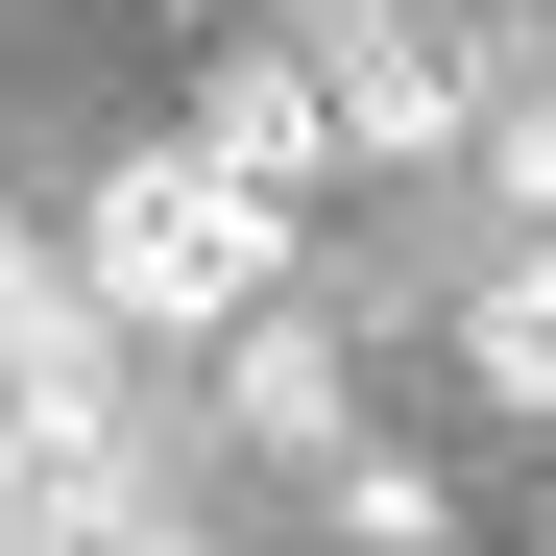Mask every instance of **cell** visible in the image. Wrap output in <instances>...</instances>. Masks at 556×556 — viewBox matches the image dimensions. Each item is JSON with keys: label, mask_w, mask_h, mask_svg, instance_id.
<instances>
[{"label": "cell", "mask_w": 556, "mask_h": 556, "mask_svg": "<svg viewBox=\"0 0 556 556\" xmlns=\"http://www.w3.org/2000/svg\"><path fill=\"white\" fill-rule=\"evenodd\" d=\"M266 291H291V194H242L194 122L73 194V315H98V339H242Z\"/></svg>", "instance_id": "cell-1"}, {"label": "cell", "mask_w": 556, "mask_h": 556, "mask_svg": "<svg viewBox=\"0 0 556 556\" xmlns=\"http://www.w3.org/2000/svg\"><path fill=\"white\" fill-rule=\"evenodd\" d=\"M194 146L242 169V194H315V169H339V98H315V49H242L218 98H194Z\"/></svg>", "instance_id": "cell-2"}, {"label": "cell", "mask_w": 556, "mask_h": 556, "mask_svg": "<svg viewBox=\"0 0 556 556\" xmlns=\"http://www.w3.org/2000/svg\"><path fill=\"white\" fill-rule=\"evenodd\" d=\"M218 412H242L266 459H339V435H363V412H339V339H315V315H242V339H218Z\"/></svg>", "instance_id": "cell-3"}, {"label": "cell", "mask_w": 556, "mask_h": 556, "mask_svg": "<svg viewBox=\"0 0 556 556\" xmlns=\"http://www.w3.org/2000/svg\"><path fill=\"white\" fill-rule=\"evenodd\" d=\"M315 98H339V146H363V169H412V146H459V73H435L412 25H363V49H315Z\"/></svg>", "instance_id": "cell-4"}, {"label": "cell", "mask_w": 556, "mask_h": 556, "mask_svg": "<svg viewBox=\"0 0 556 556\" xmlns=\"http://www.w3.org/2000/svg\"><path fill=\"white\" fill-rule=\"evenodd\" d=\"M459 339H484V388H508V412H556V242L484 266V315H459Z\"/></svg>", "instance_id": "cell-5"}, {"label": "cell", "mask_w": 556, "mask_h": 556, "mask_svg": "<svg viewBox=\"0 0 556 556\" xmlns=\"http://www.w3.org/2000/svg\"><path fill=\"white\" fill-rule=\"evenodd\" d=\"M315 508H339V532H363V556H435V484H412V459H363V435H339V459H315Z\"/></svg>", "instance_id": "cell-6"}, {"label": "cell", "mask_w": 556, "mask_h": 556, "mask_svg": "<svg viewBox=\"0 0 556 556\" xmlns=\"http://www.w3.org/2000/svg\"><path fill=\"white\" fill-rule=\"evenodd\" d=\"M49 315H73V266H49L25 218H0V339H49Z\"/></svg>", "instance_id": "cell-7"}, {"label": "cell", "mask_w": 556, "mask_h": 556, "mask_svg": "<svg viewBox=\"0 0 556 556\" xmlns=\"http://www.w3.org/2000/svg\"><path fill=\"white\" fill-rule=\"evenodd\" d=\"M508 194H532V242H556V98H532V122H508Z\"/></svg>", "instance_id": "cell-8"}]
</instances>
